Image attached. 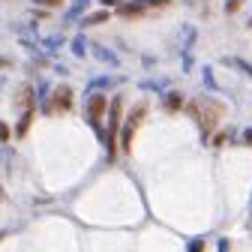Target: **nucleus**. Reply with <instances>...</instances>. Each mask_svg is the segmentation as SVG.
I'll use <instances>...</instances> for the list:
<instances>
[{
  "label": "nucleus",
  "instance_id": "obj_7",
  "mask_svg": "<svg viewBox=\"0 0 252 252\" xmlns=\"http://www.w3.org/2000/svg\"><path fill=\"white\" fill-rule=\"evenodd\" d=\"M144 0H135V3H126V6H120V15H141L144 12Z\"/></svg>",
  "mask_w": 252,
  "mask_h": 252
},
{
  "label": "nucleus",
  "instance_id": "obj_19",
  "mask_svg": "<svg viewBox=\"0 0 252 252\" xmlns=\"http://www.w3.org/2000/svg\"><path fill=\"white\" fill-rule=\"evenodd\" d=\"M243 138H246V144H252V129H246V135H243Z\"/></svg>",
  "mask_w": 252,
  "mask_h": 252
},
{
  "label": "nucleus",
  "instance_id": "obj_8",
  "mask_svg": "<svg viewBox=\"0 0 252 252\" xmlns=\"http://www.w3.org/2000/svg\"><path fill=\"white\" fill-rule=\"evenodd\" d=\"M93 51H96V57H99L102 63H111V66H117V63H120V60H117L108 48H102V45H93Z\"/></svg>",
  "mask_w": 252,
  "mask_h": 252
},
{
  "label": "nucleus",
  "instance_id": "obj_3",
  "mask_svg": "<svg viewBox=\"0 0 252 252\" xmlns=\"http://www.w3.org/2000/svg\"><path fill=\"white\" fill-rule=\"evenodd\" d=\"M144 114H147V108H144V105H138V108H135L129 117H126V123L120 126V129H123V135H120V144H123V150H126V153H132V135H135V129L141 126Z\"/></svg>",
  "mask_w": 252,
  "mask_h": 252
},
{
  "label": "nucleus",
  "instance_id": "obj_14",
  "mask_svg": "<svg viewBox=\"0 0 252 252\" xmlns=\"http://www.w3.org/2000/svg\"><path fill=\"white\" fill-rule=\"evenodd\" d=\"M234 66H237V69H243V72L252 78V66H249V63H243V60H234Z\"/></svg>",
  "mask_w": 252,
  "mask_h": 252
},
{
  "label": "nucleus",
  "instance_id": "obj_16",
  "mask_svg": "<svg viewBox=\"0 0 252 252\" xmlns=\"http://www.w3.org/2000/svg\"><path fill=\"white\" fill-rule=\"evenodd\" d=\"M240 3H243V0H228V6H225V9H228V12H237Z\"/></svg>",
  "mask_w": 252,
  "mask_h": 252
},
{
  "label": "nucleus",
  "instance_id": "obj_2",
  "mask_svg": "<svg viewBox=\"0 0 252 252\" xmlns=\"http://www.w3.org/2000/svg\"><path fill=\"white\" fill-rule=\"evenodd\" d=\"M120 108H123V99L114 96L111 99V117H108V135H105V147H108V159L117 153V132H120Z\"/></svg>",
  "mask_w": 252,
  "mask_h": 252
},
{
  "label": "nucleus",
  "instance_id": "obj_5",
  "mask_svg": "<svg viewBox=\"0 0 252 252\" xmlns=\"http://www.w3.org/2000/svg\"><path fill=\"white\" fill-rule=\"evenodd\" d=\"M69 111L72 108V87L69 84H60L57 90H54V96H51V105H48V111Z\"/></svg>",
  "mask_w": 252,
  "mask_h": 252
},
{
  "label": "nucleus",
  "instance_id": "obj_17",
  "mask_svg": "<svg viewBox=\"0 0 252 252\" xmlns=\"http://www.w3.org/2000/svg\"><path fill=\"white\" fill-rule=\"evenodd\" d=\"M144 3H150V6H165V3H171V0H144Z\"/></svg>",
  "mask_w": 252,
  "mask_h": 252
},
{
  "label": "nucleus",
  "instance_id": "obj_10",
  "mask_svg": "<svg viewBox=\"0 0 252 252\" xmlns=\"http://www.w3.org/2000/svg\"><path fill=\"white\" fill-rule=\"evenodd\" d=\"M105 18H108V12H96V15L84 18V27H90V24H99V21H105Z\"/></svg>",
  "mask_w": 252,
  "mask_h": 252
},
{
  "label": "nucleus",
  "instance_id": "obj_6",
  "mask_svg": "<svg viewBox=\"0 0 252 252\" xmlns=\"http://www.w3.org/2000/svg\"><path fill=\"white\" fill-rule=\"evenodd\" d=\"M33 114H36V105H33V108H24V114H21V120H18V126H15V135H27L30 123H33Z\"/></svg>",
  "mask_w": 252,
  "mask_h": 252
},
{
  "label": "nucleus",
  "instance_id": "obj_4",
  "mask_svg": "<svg viewBox=\"0 0 252 252\" xmlns=\"http://www.w3.org/2000/svg\"><path fill=\"white\" fill-rule=\"evenodd\" d=\"M105 111H108V96H102V93H90L87 102H84V114H87L90 126H96V129H99Z\"/></svg>",
  "mask_w": 252,
  "mask_h": 252
},
{
  "label": "nucleus",
  "instance_id": "obj_11",
  "mask_svg": "<svg viewBox=\"0 0 252 252\" xmlns=\"http://www.w3.org/2000/svg\"><path fill=\"white\" fill-rule=\"evenodd\" d=\"M72 51H75V57H84V51H87L84 39H75V42H72Z\"/></svg>",
  "mask_w": 252,
  "mask_h": 252
},
{
  "label": "nucleus",
  "instance_id": "obj_15",
  "mask_svg": "<svg viewBox=\"0 0 252 252\" xmlns=\"http://www.w3.org/2000/svg\"><path fill=\"white\" fill-rule=\"evenodd\" d=\"M33 3H36V6H60L63 0H33Z\"/></svg>",
  "mask_w": 252,
  "mask_h": 252
},
{
  "label": "nucleus",
  "instance_id": "obj_12",
  "mask_svg": "<svg viewBox=\"0 0 252 252\" xmlns=\"http://www.w3.org/2000/svg\"><path fill=\"white\" fill-rule=\"evenodd\" d=\"M9 138H12V129H9L3 120H0V141H9Z\"/></svg>",
  "mask_w": 252,
  "mask_h": 252
},
{
  "label": "nucleus",
  "instance_id": "obj_18",
  "mask_svg": "<svg viewBox=\"0 0 252 252\" xmlns=\"http://www.w3.org/2000/svg\"><path fill=\"white\" fill-rule=\"evenodd\" d=\"M228 246H231V243H228V240H222V243H219V252H228Z\"/></svg>",
  "mask_w": 252,
  "mask_h": 252
},
{
  "label": "nucleus",
  "instance_id": "obj_1",
  "mask_svg": "<svg viewBox=\"0 0 252 252\" xmlns=\"http://www.w3.org/2000/svg\"><path fill=\"white\" fill-rule=\"evenodd\" d=\"M189 114L195 117L201 135L207 138L216 126L222 123V117H225V102H219V99H213V96H198V99L189 102Z\"/></svg>",
  "mask_w": 252,
  "mask_h": 252
},
{
  "label": "nucleus",
  "instance_id": "obj_9",
  "mask_svg": "<svg viewBox=\"0 0 252 252\" xmlns=\"http://www.w3.org/2000/svg\"><path fill=\"white\" fill-rule=\"evenodd\" d=\"M165 108L168 111H180L183 108V96H180V93H168V96H165Z\"/></svg>",
  "mask_w": 252,
  "mask_h": 252
},
{
  "label": "nucleus",
  "instance_id": "obj_13",
  "mask_svg": "<svg viewBox=\"0 0 252 252\" xmlns=\"http://www.w3.org/2000/svg\"><path fill=\"white\" fill-rule=\"evenodd\" d=\"M189 252H204V240H201V237H195L192 243H189Z\"/></svg>",
  "mask_w": 252,
  "mask_h": 252
}]
</instances>
